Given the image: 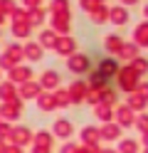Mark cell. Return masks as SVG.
<instances>
[{
  "mask_svg": "<svg viewBox=\"0 0 148 153\" xmlns=\"http://www.w3.org/2000/svg\"><path fill=\"white\" fill-rule=\"evenodd\" d=\"M54 13H69V0H54Z\"/></svg>",
  "mask_w": 148,
  "mask_h": 153,
  "instance_id": "9",
  "label": "cell"
},
{
  "mask_svg": "<svg viewBox=\"0 0 148 153\" xmlns=\"http://www.w3.org/2000/svg\"><path fill=\"white\" fill-rule=\"evenodd\" d=\"M146 15H148V7H146Z\"/></svg>",
  "mask_w": 148,
  "mask_h": 153,
  "instance_id": "11",
  "label": "cell"
},
{
  "mask_svg": "<svg viewBox=\"0 0 148 153\" xmlns=\"http://www.w3.org/2000/svg\"><path fill=\"white\" fill-rule=\"evenodd\" d=\"M128 17H131V15H128V10H126V7H121V5L109 10V20H111L114 25H118V27H123V25L128 22Z\"/></svg>",
  "mask_w": 148,
  "mask_h": 153,
  "instance_id": "1",
  "label": "cell"
},
{
  "mask_svg": "<svg viewBox=\"0 0 148 153\" xmlns=\"http://www.w3.org/2000/svg\"><path fill=\"white\" fill-rule=\"evenodd\" d=\"M69 67L72 69H89V57L86 54H82V57H72V62H69Z\"/></svg>",
  "mask_w": 148,
  "mask_h": 153,
  "instance_id": "4",
  "label": "cell"
},
{
  "mask_svg": "<svg viewBox=\"0 0 148 153\" xmlns=\"http://www.w3.org/2000/svg\"><path fill=\"white\" fill-rule=\"evenodd\" d=\"M136 40H138V45H148V22H141L136 27Z\"/></svg>",
  "mask_w": 148,
  "mask_h": 153,
  "instance_id": "3",
  "label": "cell"
},
{
  "mask_svg": "<svg viewBox=\"0 0 148 153\" xmlns=\"http://www.w3.org/2000/svg\"><path fill=\"white\" fill-rule=\"evenodd\" d=\"M54 30H62V32H69V13H57L54 15Z\"/></svg>",
  "mask_w": 148,
  "mask_h": 153,
  "instance_id": "2",
  "label": "cell"
},
{
  "mask_svg": "<svg viewBox=\"0 0 148 153\" xmlns=\"http://www.w3.org/2000/svg\"><path fill=\"white\" fill-rule=\"evenodd\" d=\"M106 50H109V52H121V37L109 35V37H106Z\"/></svg>",
  "mask_w": 148,
  "mask_h": 153,
  "instance_id": "6",
  "label": "cell"
},
{
  "mask_svg": "<svg viewBox=\"0 0 148 153\" xmlns=\"http://www.w3.org/2000/svg\"><path fill=\"white\" fill-rule=\"evenodd\" d=\"M57 50H59V52H69V50H74V40H72V37H64V40H59Z\"/></svg>",
  "mask_w": 148,
  "mask_h": 153,
  "instance_id": "7",
  "label": "cell"
},
{
  "mask_svg": "<svg viewBox=\"0 0 148 153\" xmlns=\"http://www.w3.org/2000/svg\"><path fill=\"white\" fill-rule=\"evenodd\" d=\"M39 20H45V13H42V10H32V13H30V17H27L30 25H39Z\"/></svg>",
  "mask_w": 148,
  "mask_h": 153,
  "instance_id": "8",
  "label": "cell"
},
{
  "mask_svg": "<svg viewBox=\"0 0 148 153\" xmlns=\"http://www.w3.org/2000/svg\"><path fill=\"white\" fill-rule=\"evenodd\" d=\"M106 17H109V10H106L104 5H99L96 10L91 13V20H94L96 25H104V22H106Z\"/></svg>",
  "mask_w": 148,
  "mask_h": 153,
  "instance_id": "5",
  "label": "cell"
},
{
  "mask_svg": "<svg viewBox=\"0 0 148 153\" xmlns=\"http://www.w3.org/2000/svg\"><path fill=\"white\" fill-rule=\"evenodd\" d=\"M39 40H45L42 45H47V47H49V45H54V32H49V30H47V32L39 35Z\"/></svg>",
  "mask_w": 148,
  "mask_h": 153,
  "instance_id": "10",
  "label": "cell"
}]
</instances>
